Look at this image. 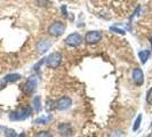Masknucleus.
I'll list each match as a JSON object with an SVG mask.
<instances>
[{
    "instance_id": "f257e3e1",
    "label": "nucleus",
    "mask_w": 152,
    "mask_h": 137,
    "mask_svg": "<svg viewBox=\"0 0 152 137\" xmlns=\"http://www.w3.org/2000/svg\"><path fill=\"white\" fill-rule=\"evenodd\" d=\"M32 113V109L30 106H25L17 110V111H13L12 113L9 114V119L12 121H21V120H25L28 119Z\"/></svg>"
},
{
    "instance_id": "f03ea898",
    "label": "nucleus",
    "mask_w": 152,
    "mask_h": 137,
    "mask_svg": "<svg viewBox=\"0 0 152 137\" xmlns=\"http://www.w3.org/2000/svg\"><path fill=\"white\" fill-rule=\"evenodd\" d=\"M62 63V54L60 52H54L48 57H46V65L49 68H57Z\"/></svg>"
},
{
    "instance_id": "7ed1b4c3",
    "label": "nucleus",
    "mask_w": 152,
    "mask_h": 137,
    "mask_svg": "<svg viewBox=\"0 0 152 137\" xmlns=\"http://www.w3.org/2000/svg\"><path fill=\"white\" fill-rule=\"evenodd\" d=\"M37 87H38V80H37V78L36 77H30V78H28V80L25 81V84L23 86V91H24L25 95L30 96V95H32L36 91Z\"/></svg>"
},
{
    "instance_id": "20e7f679",
    "label": "nucleus",
    "mask_w": 152,
    "mask_h": 137,
    "mask_svg": "<svg viewBox=\"0 0 152 137\" xmlns=\"http://www.w3.org/2000/svg\"><path fill=\"white\" fill-rule=\"evenodd\" d=\"M65 31V24L62 22H54L49 28H48V32L50 36L53 37H60L64 33Z\"/></svg>"
},
{
    "instance_id": "39448f33",
    "label": "nucleus",
    "mask_w": 152,
    "mask_h": 137,
    "mask_svg": "<svg viewBox=\"0 0 152 137\" xmlns=\"http://www.w3.org/2000/svg\"><path fill=\"white\" fill-rule=\"evenodd\" d=\"M65 44L70 47H78V46H80L81 44V41H83V38H81V36L79 34V33H71V34H69L68 37L65 38Z\"/></svg>"
},
{
    "instance_id": "423d86ee",
    "label": "nucleus",
    "mask_w": 152,
    "mask_h": 137,
    "mask_svg": "<svg viewBox=\"0 0 152 137\" xmlns=\"http://www.w3.org/2000/svg\"><path fill=\"white\" fill-rule=\"evenodd\" d=\"M101 39H102V33L99 31H89L85 37V41L88 45H94L97 44Z\"/></svg>"
},
{
    "instance_id": "0eeeda50",
    "label": "nucleus",
    "mask_w": 152,
    "mask_h": 137,
    "mask_svg": "<svg viewBox=\"0 0 152 137\" xmlns=\"http://www.w3.org/2000/svg\"><path fill=\"white\" fill-rule=\"evenodd\" d=\"M71 104H72L71 98L64 96V97H61V98L57 99L55 102V107L57 110H60V111H65V110H68L69 107L71 106Z\"/></svg>"
},
{
    "instance_id": "6e6552de",
    "label": "nucleus",
    "mask_w": 152,
    "mask_h": 137,
    "mask_svg": "<svg viewBox=\"0 0 152 137\" xmlns=\"http://www.w3.org/2000/svg\"><path fill=\"white\" fill-rule=\"evenodd\" d=\"M133 81L138 87L142 86L143 82H144V73L140 68H134V71H133Z\"/></svg>"
},
{
    "instance_id": "1a4fd4ad",
    "label": "nucleus",
    "mask_w": 152,
    "mask_h": 137,
    "mask_svg": "<svg viewBox=\"0 0 152 137\" xmlns=\"http://www.w3.org/2000/svg\"><path fill=\"white\" fill-rule=\"evenodd\" d=\"M57 130H58V134L63 137H69L72 135V127L70 123H60L58 127H57Z\"/></svg>"
},
{
    "instance_id": "9d476101",
    "label": "nucleus",
    "mask_w": 152,
    "mask_h": 137,
    "mask_svg": "<svg viewBox=\"0 0 152 137\" xmlns=\"http://www.w3.org/2000/svg\"><path fill=\"white\" fill-rule=\"evenodd\" d=\"M50 47H52V41L48 39H41L37 42V50L40 54L46 53L47 50H49Z\"/></svg>"
},
{
    "instance_id": "9b49d317",
    "label": "nucleus",
    "mask_w": 152,
    "mask_h": 137,
    "mask_svg": "<svg viewBox=\"0 0 152 137\" xmlns=\"http://www.w3.org/2000/svg\"><path fill=\"white\" fill-rule=\"evenodd\" d=\"M20 79H21V74H18V73H9L7 76H5L4 81L8 82V84H13V82L18 81Z\"/></svg>"
},
{
    "instance_id": "f8f14e48",
    "label": "nucleus",
    "mask_w": 152,
    "mask_h": 137,
    "mask_svg": "<svg viewBox=\"0 0 152 137\" xmlns=\"http://www.w3.org/2000/svg\"><path fill=\"white\" fill-rule=\"evenodd\" d=\"M50 120H52V114H47V115H42V117L37 118L33 121V123H36V125H47Z\"/></svg>"
},
{
    "instance_id": "ddd939ff",
    "label": "nucleus",
    "mask_w": 152,
    "mask_h": 137,
    "mask_svg": "<svg viewBox=\"0 0 152 137\" xmlns=\"http://www.w3.org/2000/svg\"><path fill=\"white\" fill-rule=\"evenodd\" d=\"M138 57H140V60H141V63H142V64H145L146 61L149 60V57H150V50H148V49L141 50V52L138 53Z\"/></svg>"
},
{
    "instance_id": "4468645a",
    "label": "nucleus",
    "mask_w": 152,
    "mask_h": 137,
    "mask_svg": "<svg viewBox=\"0 0 152 137\" xmlns=\"http://www.w3.org/2000/svg\"><path fill=\"white\" fill-rule=\"evenodd\" d=\"M32 105H33V109H34V111L36 112H40V110H41V98H40V96H36L34 98H33V102H32Z\"/></svg>"
},
{
    "instance_id": "2eb2a0df",
    "label": "nucleus",
    "mask_w": 152,
    "mask_h": 137,
    "mask_svg": "<svg viewBox=\"0 0 152 137\" xmlns=\"http://www.w3.org/2000/svg\"><path fill=\"white\" fill-rule=\"evenodd\" d=\"M141 121H142V114H138L137 118L134 121V125H133V131H137L140 129V126H141Z\"/></svg>"
},
{
    "instance_id": "dca6fc26",
    "label": "nucleus",
    "mask_w": 152,
    "mask_h": 137,
    "mask_svg": "<svg viewBox=\"0 0 152 137\" xmlns=\"http://www.w3.org/2000/svg\"><path fill=\"white\" fill-rule=\"evenodd\" d=\"M5 131V137H17V134L14 129H10V128H4Z\"/></svg>"
},
{
    "instance_id": "f3484780",
    "label": "nucleus",
    "mask_w": 152,
    "mask_h": 137,
    "mask_svg": "<svg viewBox=\"0 0 152 137\" xmlns=\"http://www.w3.org/2000/svg\"><path fill=\"white\" fill-rule=\"evenodd\" d=\"M37 4H38L40 7L48 8L52 5V1L50 0H37Z\"/></svg>"
},
{
    "instance_id": "a211bd4d",
    "label": "nucleus",
    "mask_w": 152,
    "mask_h": 137,
    "mask_svg": "<svg viewBox=\"0 0 152 137\" xmlns=\"http://www.w3.org/2000/svg\"><path fill=\"white\" fill-rule=\"evenodd\" d=\"M110 137H125V134L122 133L121 130H113L110 134Z\"/></svg>"
},
{
    "instance_id": "6ab92c4d",
    "label": "nucleus",
    "mask_w": 152,
    "mask_h": 137,
    "mask_svg": "<svg viewBox=\"0 0 152 137\" xmlns=\"http://www.w3.org/2000/svg\"><path fill=\"white\" fill-rule=\"evenodd\" d=\"M146 102L149 105H152V88H150L146 93Z\"/></svg>"
},
{
    "instance_id": "aec40b11",
    "label": "nucleus",
    "mask_w": 152,
    "mask_h": 137,
    "mask_svg": "<svg viewBox=\"0 0 152 137\" xmlns=\"http://www.w3.org/2000/svg\"><path fill=\"white\" fill-rule=\"evenodd\" d=\"M44 63H46V58H42V61L38 62V63H37V64L33 66V70H34V71H36L38 74H39V70H40V66H41Z\"/></svg>"
},
{
    "instance_id": "412c9836",
    "label": "nucleus",
    "mask_w": 152,
    "mask_h": 137,
    "mask_svg": "<svg viewBox=\"0 0 152 137\" xmlns=\"http://www.w3.org/2000/svg\"><path fill=\"white\" fill-rule=\"evenodd\" d=\"M36 137H53V136H52V134L48 133V131H39Z\"/></svg>"
},
{
    "instance_id": "4be33fe9",
    "label": "nucleus",
    "mask_w": 152,
    "mask_h": 137,
    "mask_svg": "<svg viewBox=\"0 0 152 137\" xmlns=\"http://www.w3.org/2000/svg\"><path fill=\"white\" fill-rule=\"evenodd\" d=\"M110 30L114 31V32H117V33H119V34H126V31L122 30V29H119V28H115V26H111Z\"/></svg>"
},
{
    "instance_id": "5701e85b",
    "label": "nucleus",
    "mask_w": 152,
    "mask_h": 137,
    "mask_svg": "<svg viewBox=\"0 0 152 137\" xmlns=\"http://www.w3.org/2000/svg\"><path fill=\"white\" fill-rule=\"evenodd\" d=\"M62 12H63V14H64V15H66V14H68V13H66V7H65V6H62Z\"/></svg>"
},
{
    "instance_id": "b1692460",
    "label": "nucleus",
    "mask_w": 152,
    "mask_h": 137,
    "mask_svg": "<svg viewBox=\"0 0 152 137\" xmlns=\"http://www.w3.org/2000/svg\"><path fill=\"white\" fill-rule=\"evenodd\" d=\"M17 137H25V134H24V133H21Z\"/></svg>"
},
{
    "instance_id": "393cba45",
    "label": "nucleus",
    "mask_w": 152,
    "mask_h": 137,
    "mask_svg": "<svg viewBox=\"0 0 152 137\" xmlns=\"http://www.w3.org/2000/svg\"><path fill=\"white\" fill-rule=\"evenodd\" d=\"M150 44H151V48H152V38H150Z\"/></svg>"
}]
</instances>
